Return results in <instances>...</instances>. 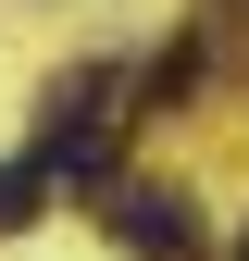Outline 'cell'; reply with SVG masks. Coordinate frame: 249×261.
<instances>
[{
    "label": "cell",
    "instance_id": "cell-3",
    "mask_svg": "<svg viewBox=\"0 0 249 261\" xmlns=\"http://www.w3.org/2000/svg\"><path fill=\"white\" fill-rule=\"evenodd\" d=\"M187 87H200V50H162V62H150V75H137V100H150V112H175Z\"/></svg>",
    "mask_w": 249,
    "mask_h": 261
},
{
    "label": "cell",
    "instance_id": "cell-2",
    "mask_svg": "<svg viewBox=\"0 0 249 261\" xmlns=\"http://www.w3.org/2000/svg\"><path fill=\"white\" fill-rule=\"evenodd\" d=\"M38 199H50L38 162H0V237H25V224H38Z\"/></svg>",
    "mask_w": 249,
    "mask_h": 261
},
{
    "label": "cell",
    "instance_id": "cell-4",
    "mask_svg": "<svg viewBox=\"0 0 249 261\" xmlns=\"http://www.w3.org/2000/svg\"><path fill=\"white\" fill-rule=\"evenodd\" d=\"M237 261H249V237H237Z\"/></svg>",
    "mask_w": 249,
    "mask_h": 261
},
{
    "label": "cell",
    "instance_id": "cell-1",
    "mask_svg": "<svg viewBox=\"0 0 249 261\" xmlns=\"http://www.w3.org/2000/svg\"><path fill=\"white\" fill-rule=\"evenodd\" d=\"M112 237L137 261H212V224L175 199V187H112Z\"/></svg>",
    "mask_w": 249,
    "mask_h": 261
}]
</instances>
